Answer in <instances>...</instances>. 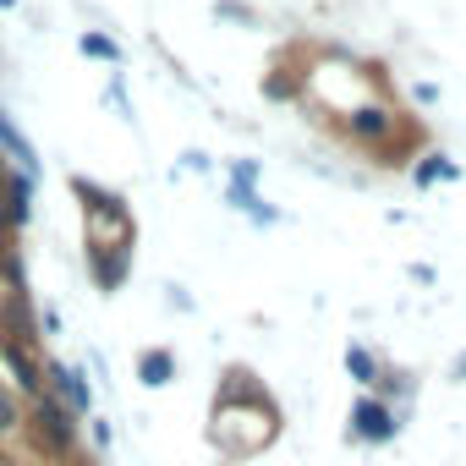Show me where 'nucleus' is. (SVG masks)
Masks as SVG:
<instances>
[{"mask_svg":"<svg viewBox=\"0 0 466 466\" xmlns=\"http://www.w3.org/2000/svg\"><path fill=\"white\" fill-rule=\"evenodd\" d=\"M280 400L269 395V384L253 368H225L214 384V406H208V444L219 450V461H253L258 450H269L280 439Z\"/></svg>","mask_w":466,"mask_h":466,"instance_id":"f257e3e1","label":"nucleus"},{"mask_svg":"<svg viewBox=\"0 0 466 466\" xmlns=\"http://www.w3.org/2000/svg\"><path fill=\"white\" fill-rule=\"evenodd\" d=\"M72 192H77V203H83L88 275H94V286H99L105 297H116V286L127 280L132 253H137V219H132V208H127L116 192H105V187H94V181H83V176H72Z\"/></svg>","mask_w":466,"mask_h":466,"instance_id":"f03ea898","label":"nucleus"},{"mask_svg":"<svg viewBox=\"0 0 466 466\" xmlns=\"http://www.w3.org/2000/svg\"><path fill=\"white\" fill-rule=\"evenodd\" d=\"M23 433L34 439V450H39L45 461H66V455H77V444H83V422H77L56 395H34V400H28Z\"/></svg>","mask_w":466,"mask_h":466,"instance_id":"7ed1b4c3","label":"nucleus"},{"mask_svg":"<svg viewBox=\"0 0 466 466\" xmlns=\"http://www.w3.org/2000/svg\"><path fill=\"white\" fill-rule=\"evenodd\" d=\"M395 433H400V411L390 400H379L373 390L351 400V411H346V439L351 444H390Z\"/></svg>","mask_w":466,"mask_h":466,"instance_id":"20e7f679","label":"nucleus"},{"mask_svg":"<svg viewBox=\"0 0 466 466\" xmlns=\"http://www.w3.org/2000/svg\"><path fill=\"white\" fill-rule=\"evenodd\" d=\"M45 395H56L72 417H88L94 411V384L77 368H66V362H45Z\"/></svg>","mask_w":466,"mask_h":466,"instance_id":"39448f33","label":"nucleus"},{"mask_svg":"<svg viewBox=\"0 0 466 466\" xmlns=\"http://www.w3.org/2000/svg\"><path fill=\"white\" fill-rule=\"evenodd\" d=\"M395 127H400V116H395L390 105H357V110L346 116V132H351L357 143H368V148L390 143V137H395Z\"/></svg>","mask_w":466,"mask_h":466,"instance_id":"423d86ee","label":"nucleus"},{"mask_svg":"<svg viewBox=\"0 0 466 466\" xmlns=\"http://www.w3.org/2000/svg\"><path fill=\"white\" fill-rule=\"evenodd\" d=\"M0 368L12 373V390H17V395H45V368L28 357V346H17V340H6V335H0Z\"/></svg>","mask_w":466,"mask_h":466,"instance_id":"0eeeda50","label":"nucleus"},{"mask_svg":"<svg viewBox=\"0 0 466 466\" xmlns=\"http://www.w3.org/2000/svg\"><path fill=\"white\" fill-rule=\"evenodd\" d=\"M176 379V351L170 346H143L137 351V384L143 390H165Z\"/></svg>","mask_w":466,"mask_h":466,"instance_id":"6e6552de","label":"nucleus"},{"mask_svg":"<svg viewBox=\"0 0 466 466\" xmlns=\"http://www.w3.org/2000/svg\"><path fill=\"white\" fill-rule=\"evenodd\" d=\"M0 148L12 154V165H17V176H28L34 181V170H39V154H34V143L12 127V116H0Z\"/></svg>","mask_w":466,"mask_h":466,"instance_id":"1a4fd4ad","label":"nucleus"},{"mask_svg":"<svg viewBox=\"0 0 466 466\" xmlns=\"http://www.w3.org/2000/svg\"><path fill=\"white\" fill-rule=\"evenodd\" d=\"M23 422H28V406H23V395H17L12 384H0V444H6V439H17V433H23Z\"/></svg>","mask_w":466,"mask_h":466,"instance_id":"9d476101","label":"nucleus"},{"mask_svg":"<svg viewBox=\"0 0 466 466\" xmlns=\"http://www.w3.org/2000/svg\"><path fill=\"white\" fill-rule=\"evenodd\" d=\"M346 373H351V384L373 390V384H379V357H373L362 340H351V346H346Z\"/></svg>","mask_w":466,"mask_h":466,"instance_id":"9b49d317","label":"nucleus"},{"mask_svg":"<svg viewBox=\"0 0 466 466\" xmlns=\"http://www.w3.org/2000/svg\"><path fill=\"white\" fill-rule=\"evenodd\" d=\"M439 176H444V181H455V176H461V170H455V165H450V159H444V154H428V159H422V165H417V187H433V181H439Z\"/></svg>","mask_w":466,"mask_h":466,"instance_id":"f8f14e48","label":"nucleus"},{"mask_svg":"<svg viewBox=\"0 0 466 466\" xmlns=\"http://www.w3.org/2000/svg\"><path fill=\"white\" fill-rule=\"evenodd\" d=\"M77 50H83V56H94V61H121L116 39H105V34H83V39H77Z\"/></svg>","mask_w":466,"mask_h":466,"instance_id":"ddd939ff","label":"nucleus"},{"mask_svg":"<svg viewBox=\"0 0 466 466\" xmlns=\"http://www.w3.org/2000/svg\"><path fill=\"white\" fill-rule=\"evenodd\" d=\"M88 428H94V444L105 450V444H110V422H105V417H88Z\"/></svg>","mask_w":466,"mask_h":466,"instance_id":"4468645a","label":"nucleus"},{"mask_svg":"<svg viewBox=\"0 0 466 466\" xmlns=\"http://www.w3.org/2000/svg\"><path fill=\"white\" fill-rule=\"evenodd\" d=\"M450 384H466V351H461V357L450 362Z\"/></svg>","mask_w":466,"mask_h":466,"instance_id":"2eb2a0df","label":"nucleus"},{"mask_svg":"<svg viewBox=\"0 0 466 466\" xmlns=\"http://www.w3.org/2000/svg\"><path fill=\"white\" fill-rule=\"evenodd\" d=\"M12 6H17V0H0V12H12Z\"/></svg>","mask_w":466,"mask_h":466,"instance_id":"dca6fc26","label":"nucleus"},{"mask_svg":"<svg viewBox=\"0 0 466 466\" xmlns=\"http://www.w3.org/2000/svg\"><path fill=\"white\" fill-rule=\"evenodd\" d=\"M0 466H6V455H0Z\"/></svg>","mask_w":466,"mask_h":466,"instance_id":"f3484780","label":"nucleus"}]
</instances>
